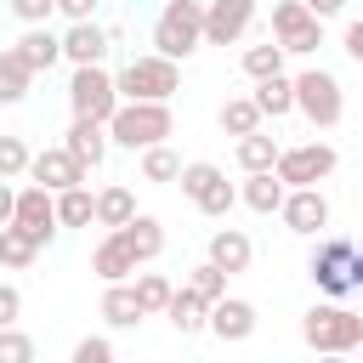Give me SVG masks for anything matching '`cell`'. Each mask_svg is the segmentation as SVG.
I'll list each match as a JSON object with an SVG mask.
<instances>
[{
    "instance_id": "obj_1",
    "label": "cell",
    "mask_w": 363,
    "mask_h": 363,
    "mask_svg": "<svg viewBox=\"0 0 363 363\" xmlns=\"http://www.w3.org/2000/svg\"><path fill=\"white\" fill-rule=\"evenodd\" d=\"M306 278L318 284V295L329 301H346L363 289V244L357 238H340V233H318L312 255H306Z\"/></svg>"
},
{
    "instance_id": "obj_2",
    "label": "cell",
    "mask_w": 363,
    "mask_h": 363,
    "mask_svg": "<svg viewBox=\"0 0 363 363\" xmlns=\"http://www.w3.org/2000/svg\"><path fill=\"white\" fill-rule=\"evenodd\" d=\"M108 136H113V147L142 153V147H153V142H170V136H176V113H170V102L125 96V102L113 108V119H108Z\"/></svg>"
},
{
    "instance_id": "obj_3",
    "label": "cell",
    "mask_w": 363,
    "mask_h": 363,
    "mask_svg": "<svg viewBox=\"0 0 363 363\" xmlns=\"http://www.w3.org/2000/svg\"><path fill=\"white\" fill-rule=\"evenodd\" d=\"M301 340H306L312 352L346 357V352H357V340H363V318H357L346 301H318V306L301 312Z\"/></svg>"
},
{
    "instance_id": "obj_4",
    "label": "cell",
    "mask_w": 363,
    "mask_h": 363,
    "mask_svg": "<svg viewBox=\"0 0 363 363\" xmlns=\"http://www.w3.org/2000/svg\"><path fill=\"white\" fill-rule=\"evenodd\" d=\"M199 45H204V6L199 0H164L153 17V51L187 62Z\"/></svg>"
},
{
    "instance_id": "obj_5",
    "label": "cell",
    "mask_w": 363,
    "mask_h": 363,
    "mask_svg": "<svg viewBox=\"0 0 363 363\" xmlns=\"http://www.w3.org/2000/svg\"><path fill=\"white\" fill-rule=\"evenodd\" d=\"M113 79H119V96H142V102H170V96L182 91V68H176V57H159V51L130 57Z\"/></svg>"
},
{
    "instance_id": "obj_6",
    "label": "cell",
    "mask_w": 363,
    "mask_h": 363,
    "mask_svg": "<svg viewBox=\"0 0 363 363\" xmlns=\"http://www.w3.org/2000/svg\"><path fill=\"white\" fill-rule=\"evenodd\" d=\"M295 113H306L312 130H335L340 113H346L340 79H335L329 68H301V74H295Z\"/></svg>"
},
{
    "instance_id": "obj_7",
    "label": "cell",
    "mask_w": 363,
    "mask_h": 363,
    "mask_svg": "<svg viewBox=\"0 0 363 363\" xmlns=\"http://www.w3.org/2000/svg\"><path fill=\"white\" fill-rule=\"evenodd\" d=\"M125 96H119V79L102 68V62H79L74 74H68V108L74 113H91V119H113V108H119Z\"/></svg>"
},
{
    "instance_id": "obj_8",
    "label": "cell",
    "mask_w": 363,
    "mask_h": 363,
    "mask_svg": "<svg viewBox=\"0 0 363 363\" xmlns=\"http://www.w3.org/2000/svg\"><path fill=\"white\" fill-rule=\"evenodd\" d=\"M182 193H187V204H199L204 216H227L233 204H238V187L227 182V170L221 164H210V159H193V164H182Z\"/></svg>"
},
{
    "instance_id": "obj_9",
    "label": "cell",
    "mask_w": 363,
    "mask_h": 363,
    "mask_svg": "<svg viewBox=\"0 0 363 363\" xmlns=\"http://www.w3.org/2000/svg\"><path fill=\"white\" fill-rule=\"evenodd\" d=\"M272 40L289 51V57H312L323 45V17L306 6V0H278L272 6Z\"/></svg>"
},
{
    "instance_id": "obj_10",
    "label": "cell",
    "mask_w": 363,
    "mask_h": 363,
    "mask_svg": "<svg viewBox=\"0 0 363 363\" xmlns=\"http://www.w3.org/2000/svg\"><path fill=\"white\" fill-rule=\"evenodd\" d=\"M335 164H340V153L329 147V142H295V147H278V176L289 182V187H318V182H329L335 176Z\"/></svg>"
},
{
    "instance_id": "obj_11",
    "label": "cell",
    "mask_w": 363,
    "mask_h": 363,
    "mask_svg": "<svg viewBox=\"0 0 363 363\" xmlns=\"http://www.w3.org/2000/svg\"><path fill=\"white\" fill-rule=\"evenodd\" d=\"M11 221L45 250V244L62 233V221H57V193L40 187V182H23V187H17V216H11Z\"/></svg>"
},
{
    "instance_id": "obj_12",
    "label": "cell",
    "mask_w": 363,
    "mask_h": 363,
    "mask_svg": "<svg viewBox=\"0 0 363 363\" xmlns=\"http://www.w3.org/2000/svg\"><path fill=\"white\" fill-rule=\"evenodd\" d=\"M278 216H284V227L295 238H318L329 227V199H323V187H289L284 204H278Z\"/></svg>"
},
{
    "instance_id": "obj_13",
    "label": "cell",
    "mask_w": 363,
    "mask_h": 363,
    "mask_svg": "<svg viewBox=\"0 0 363 363\" xmlns=\"http://www.w3.org/2000/svg\"><path fill=\"white\" fill-rule=\"evenodd\" d=\"M255 23V0H204V45H238Z\"/></svg>"
},
{
    "instance_id": "obj_14",
    "label": "cell",
    "mask_w": 363,
    "mask_h": 363,
    "mask_svg": "<svg viewBox=\"0 0 363 363\" xmlns=\"http://www.w3.org/2000/svg\"><path fill=\"white\" fill-rule=\"evenodd\" d=\"M62 147L85 164V170H96L102 159H108V147H113V136H108V119H91V113H74L68 119V130H62Z\"/></svg>"
},
{
    "instance_id": "obj_15",
    "label": "cell",
    "mask_w": 363,
    "mask_h": 363,
    "mask_svg": "<svg viewBox=\"0 0 363 363\" xmlns=\"http://www.w3.org/2000/svg\"><path fill=\"white\" fill-rule=\"evenodd\" d=\"M136 267H142V255L130 250V238H125L119 227H108L102 244L91 250V272H96L102 284H125V278H136Z\"/></svg>"
},
{
    "instance_id": "obj_16",
    "label": "cell",
    "mask_w": 363,
    "mask_h": 363,
    "mask_svg": "<svg viewBox=\"0 0 363 363\" xmlns=\"http://www.w3.org/2000/svg\"><path fill=\"white\" fill-rule=\"evenodd\" d=\"M28 182H40V187H51V193H62V187H74V182H85V164L57 142V147H40L34 159H28Z\"/></svg>"
},
{
    "instance_id": "obj_17",
    "label": "cell",
    "mask_w": 363,
    "mask_h": 363,
    "mask_svg": "<svg viewBox=\"0 0 363 363\" xmlns=\"http://www.w3.org/2000/svg\"><path fill=\"white\" fill-rule=\"evenodd\" d=\"M210 335H216V340H227V346L250 340V335H255V306H250V301H238V295L210 301Z\"/></svg>"
},
{
    "instance_id": "obj_18",
    "label": "cell",
    "mask_w": 363,
    "mask_h": 363,
    "mask_svg": "<svg viewBox=\"0 0 363 363\" xmlns=\"http://www.w3.org/2000/svg\"><path fill=\"white\" fill-rule=\"evenodd\" d=\"M108 45H113V34L96 23V17H85V23H68L62 28V57L79 68V62H102L108 57Z\"/></svg>"
},
{
    "instance_id": "obj_19",
    "label": "cell",
    "mask_w": 363,
    "mask_h": 363,
    "mask_svg": "<svg viewBox=\"0 0 363 363\" xmlns=\"http://www.w3.org/2000/svg\"><path fill=\"white\" fill-rule=\"evenodd\" d=\"M17 51H23V62H28L34 74H45V68H57V62H62V34H57V28H45V23H23Z\"/></svg>"
},
{
    "instance_id": "obj_20",
    "label": "cell",
    "mask_w": 363,
    "mask_h": 363,
    "mask_svg": "<svg viewBox=\"0 0 363 363\" xmlns=\"http://www.w3.org/2000/svg\"><path fill=\"white\" fill-rule=\"evenodd\" d=\"M284 193H289V182H284L278 170H244V187H238V199H244L255 216H278Z\"/></svg>"
},
{
    "instance_id": "obj_21",
    "label": "cell",
    "mask_w": 363,
    "mask_h": 363,
    "mask_svg": "<svg viewBox=\"0 0 363 363\" xmlns=\"http://www.w3.org/2000/svg\"><path fill=\"white\" fill-rule=\"evenodd\" d=\"M164 318H170V329H176V335H204V329H210V301H204L193 284H182V289L170 295Z\"/></svg>"
},
{
    "instance_id": "obj_22",
    "label": "cell",
    "mask_w": 363,
    "mask_h": 363,
    "mask_svg": "<svg viewBox=\"0 0 363 363\" xmlns=\"http://www.w3.org/2000/svg\"><path fill=\"white\" fill-rule=\"evenodd\" d=\"M204 255H210L216 267H227V272H244V267H250V255H255V244H250V233H244V227H216Z\"/></svg>"
},
{
    "instance_id": "obj_23",
    "label": "cell",
    "mask_w": 363,
    "mask_h": 363,
    "mask_svg": "<svg viewBox=\"0 0 363 363\" xmlns=\"http://www.w3.org/2000/svg\"><path fill=\"white\" fill-rule=\"evenodd\" d=\"M102 318L113 323V329H136L147 312H142V295H136V284L125 278V284H102Z\"/></svg>"
},
{
    "instance_id": "obj_24",
    "label": "cell",
    "mask_w": 363,
    "mask_h": 363,
    "mask_svg": "<svg viewBox=\"0 0 363 363\" xmlns=\"http://www.w3.org/2000/svg\"><path fill=\"white\" fill-rule=\"evenodd\" d=\"M255 108L267 113V119H289L295 113V79L289 74H267V79H255Z\"/></svg>"
},
{
    "instance_id": "obj_25",
    "label": "cell",
    "mask_w": 363,
    "mask_h": 363,
    "mask_svg": "<svg viewBox=\"0 0 363 363\" xmlns=\"http://www.w3.org/2000/svg\"><path fill=\"white\" fill-rule=\"evenodd\" d=\"M28 91H34V68L23 62L17 45H6V51H0V102L11 108V102H23Z\"/></svg>"
},
{
    "instance_id": "obj_26",
    "label": "cell",
    "mask_w": 363,
    "mask_h": 363,
    "mask_svg": "<svg viewBox=\"0 0 363 363\" xmlns=\"http://www.w3.org/2000/svg\"><path fill=\"white\" fill-rule=\"evenodd\" d=\"M261 108H255V96H227L221 108H216V125H221V136H250V130H261Z\"/></svg>"
},
{
    "instance_id": "obj_27",
    "label": "cell",
    "mask_w": 363,
    "mask_h": 363,
    "mask_svg": "<svg viewBox=\"0 0 363 363\" xmlns=\"http://www.w3.org/2000/svg\"><path fill=\"white\" fill-rule=\"evenodd\" d=\"M130 216H136V193H130L125 182L96 187V227H125Z\"/></svg>"
},
{
    "instance_id": "obj_28",
    "label": "cell",
    "mask_w": 363,
    "mask_h": 363,
    "mask_svg": "<svg viewBox=\"0 0 363 363\" xmlns=\"http://www.w3.org/2000/svg\"><path fill=\"white\" fill-rule=\"evenodd\" d=\"M57 221H62V227H91V221H96V193H91L85 182L62 187V193H57Z\"/></svg>"
},
{
    "instance_id": "obj_29",
    "label": "cell",
    "mask_w": 363,
    "mask_h": 363,
    "mask_svg": "<svg viewBox=\"0 0 363 363\" xmlns=\"http://www.w3.org/2000/svg\"><path fill=\"white\" fill-rule=\"evenodd\" d=\"M119 233L130 238V250H136L142 261H153V255L164 250V221H159V216H147V210H136V216H130Z\"/></svg>"
},
{
    "instance_id": "obj_30",
    "label": "cell",
    "mask_w": 363,
    "mask_h": 363,
    "mask_svg": "<svg viewBox=\"0 0 363 363\" xmlns=\"http://www.w3.org/2000/svg\"><path fill=\"white\" fill-rule=\"evenodd\" d=\"M142 182H153V187H164V182H182V153H176L170 142H153V147H142Z\"/></svg>"
},
{
    "instance_id": "obj_31",
    "label": "cell",
    "mask_w": 363,
    "mask_h": 363,
    "mask_svg": "<svg viewBox=\"0 0 363 363\" xmlns=\"http://www.w3.org/2000/svg\"><path fill=\"white\" fill-rule=\"evenodd\" d=\"M284 57H289V51H284V45H278V40L267 34L261 45H244V57H238V68H244L250 79H267V74H284Z\"/></svg>"
},
{
    "instance_id": "obj_32",
    "label": "cell",
    "mask_w": 363,
    "mask_h": 363,
    "mask_svg": "<svg viewBox=\"0 0 363 363\" xmlns=\"http://www.w3.org/2000/svg\"><path fill=\"white\" fill-rule=\"evenodd\" d=\"M238 170H272L278 164V136H267V130H250V136H238Z\"/></svg>"
},
{
    "instance_id": "obj_33",
    "label": "cell",
    "mask_w": 363,
    "mask_h": 363,
    "mask_svg": "<svg viewBox=\"0 0 363 363\" xmlns=\"http://www.w3.org/2000/svg\"><path fill=\"white\" fill-rule=\"evenodd\" d=\"M34 255H40V244H34L17 221H6V227H0V267L23 272V267H34Z\"/></svg>"
},
{
    "instance_id": "obj_34",
    "label": "cell",
    "mask_w": 363,
    "mask_h": 363,
    "mask_svg": "<svg viewBox=\"0 0 363 363\" xmlns=\"http://www.w3.org/2000/svg\"><path fill=\"white\" fill-rule=\"evenodd\" d=\"M130 284H136V295H142V312H147V318H164V306H170L176 284H170L164 272H136Z\"/></svg>"
},
{
    "instance_id": "obj_35",
    "label": "cell",
    "mask_w": 363,
    "mask_h": 363,
    "mask_svg": "<svg viewBox=\"0 0 363 363\" xmlns=\"http://www.w3.org/2000/svg\"><path fill=\"white\" fill-rule=\"evenodd\" d=\"M227 278H233V272H227V267H216L210 255H204V261H199V267L187 272V284H193V289H199L204 301H221V295H227Z\"/></svg>"
},
{
    "instance_id": "obj_36",
    "label": "cell",
    "mask_w": 363,
    "mask_h": 363,
    "mask_svg": "<svg viewBox=\"0 0 363 363\" xmlns=\"http://www.w3.org/2000/svg\"><path fill=\"white\" fill-rule=\"evenodd\" d=\"M28 159H34V153H28L23 136H0V176H6V182L28 176Z\"/></svg>"
},
{
    "instance_id": "obj_37",
    "label": "cell",
    "mask_w": 363,
    "mask_h": 363,
    "mask_svg": "<svg viewBox=\"0 0 363 363\" xmlns=\"http://www.w3.org/2000/svg\"><path fill=\"white\" fill-rule=\"evenodd\" d=\"M34 357V340L28 335H17V323L11 329H0V363H28Z\"/></svg>"
},
{
    "instance_id": "obj_38",
    "label": "cell",
    "mask_w": 363,
    "mask_h": 363,
    "mask_svg": "<svg viewBox=\"0 0 363 363\" xmlns=\"http://www.w3.org/2000/svg\"><path fill=\"white\" fill-rule=\"evenodd\" d=\"M108 357H113V340L108 335H85L74 346V363H108Z\"/></svg>"
},
{
    "instance_id": "obj_39",
    "label": "cell",
    "mask_w": 363,
    "mask_h": 363,
    "mask_svg": "<svg viewBox=\"0 0 363 363\" xmlns=\"http://www.w3.org/2000/svg\"><path fill=\"white\" fill-rule=\"evenodd\" d=\"M6 6L17 23H51V11H57V0H6Z\"/></svg>"
},
{
    "instance_id": "obj_40",
    "label": "cell",
    "mask_w": 363,
    "mask_h": 363,
    "mask_svg": "<svg viewBox=\"0 0 363 363\" xmlns=\"http://www.w3.org/2000/svg\"><path fill=\"white\" fill-rule=\"evenodd\" d=\"M23 318V289L17 284H0V329H11Z\"/></svg>"
},
{
    "instance_id": "obj_41",
    "label": "cell",
    "mask_w": 363,
    "mask_h": 363,
    "mask_svg": "<svg viewBox=\"0 0 363 363\" xmlns=\"http://www.w3.org/2000/svg\"><path fill=\"white\" fill-rule=\"evenodd\" d=\"M340 51H346V57L363 68V17H352V23L340 28Z\"/></svg>"
},
{
    "instance_id": "obj_42",
    "label": "cell",
    "mask_w": 363,
    "mask_h": 363,
    "mask_svg": "<svg viewBox=\"0 0 363 363\" xmlns=\"http://www.w3.org/2000/svg\"><path fill=\"white\" fill-rule=\"evenodd\" d=\"M96 6H102V0H57V11H62L68 23H85V17H96Z\"/></svg>"
},
{
    "instance_id": "obj_43",
    "label": "cell",
    "mask_w": 363,
    "mask_h": 363,
    "mask_svg": "<svg viewBox=\"0 0 363 363\" xmlns=\"http://www.w3.org/2000/svg\"><path fill=\"white\" fill-rule=\"evenodd\" d=\"M11 216H17V187H11L6 176H0V227H6Z\"/></svg>"
},
{
    "instance_id": "obj_44",
    "label": "cell",
    "mask_w": 363,
    "mask_h": 363,
    "mask_svg": "<svg viewBox=\"0 0 363 363\" xmlns=\"http://www.w3.org/2000/svg\"><path fill=\"white\" fill-rule=\"evenodd\" d=\"M306 6H312V11H318V17H323V23H329V17H340V11H346V0H306Z\"/></svg>"
},
{
    "instance_id": "obj_45",
    "label": "cell",
    "mask_w": 363,
    "mask_h": 363,
    "mask_svg": "<svg viewBox=\"0 0 363 363\" xmlns=\"http://www.w3.org/2000/svg\"><path fill=\"white\" fill-rule=\"evenodd\" d=\"M357 352H363V340H357Z\"/></svg>"
}]
</instances>
